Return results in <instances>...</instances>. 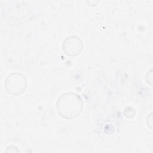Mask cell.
<instances>
[{
  "mask_svg": "<svg viewBox=\"0 0 153 153\" xmlns=\"http://www.w3.org/2000/svg\"><path fill=\"white\" fill-rule=\"evenodd\" d=\"M56 108L60 117L73 119L78 117L83 109V102L79 95L68 92L62 94L56 102Z\"/></svg>",
  "mask_w": 153,
  "mask_h": 153,
  "instance_id": "obj_1",
  "label": "cell"
},
{
  "mask_svg": "<svg viewBox=\"0 0 153 153\" xmlns=\"http://www.w3.org/2000/svg\"><path fill=\"white\" fill-rule=\"evenodd\" d=\"M5 87L9 94L13 96H19L26 90L27 79L20 73H12L6 78Z\"/></svg>",
  "mask_w": 153,
  "mask_h": 153,
  "instance_id": "obj_2",
  "label": "cell"
},
{
  "mask_svg": "<svg viewBox=\"0 0 153 153\" xmlns=\"http://www.w3.org/2000/svg\"><path fill=\"white\" fill-rule=\"evenodd\" d=\"M63 51L66 54L75 57L79 55L83 50V42L76 36H69L65 39L62 44Z\"/></svg>",
  "mask_w": 153,
  "mask_h": 153,
  "instance_id": "obj_3",
  "label": "cell"
}]
</instances>
